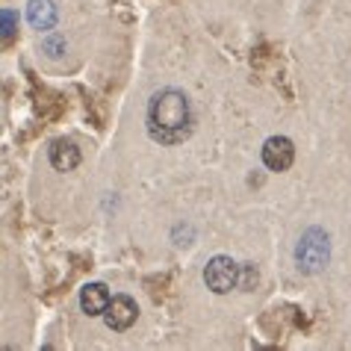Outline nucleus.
<instances>
[{
    "mask_svg": "<svg viewBox=\"0 0 351 351\" xmlns=\"http://www.w3.org/2000/svg\"><path fill=\"white\" fill-rule=\"evenodd\" d=\"M27 18H30V24L36 27V30H51V27L56 24V18H60V12H56L53 0H30Z\"/></svg>",
    "mask_w": 351,
    "mask_h": 351,
    "instance_id": "nucleus-8",
    "label": "nucleus"
},
{
    "mask_svg": "<svg viewBox=\"0 0 351 351\" xmlns=\"http://www.w3.org/2000/svg\"><path fill=\"white\" fill-rule=\"evenodd\" d=\"M195 124L189 97L178 89H162L148 104V133L160 145H178L189 139Z\"/></svg>",
    "mask_w": 351,
    "mask_h": 351,
    "instance_id": "nucleus-1",
    "label": "nucleus"
},
{
    "mask_svg": "<svg viewBox=\"0 0 351 351\" xmlns=\"http://www.w3.org/2000/svg\"><path fill=\"white\" fill-rule=\"evenodd\" d=\"M110 301H112V295L104 284H86L80 289V307H83V313H89V316H104Z\"/></svg>",
    "mask_w": 351,
    "mask_h": 351,
    "instance_id": "nucleus-6",
    "label": "nucleus"
},
{
    "mask_svg": "<svg viewBox=\"0 0 351 351\" xmlns=\"http://www.w3.org/2000/svg\"><path fill=\"white\" fill-rule=\"evenodd\" d=\"M51 165L56 171H71L80 165V148L68 139H60L51 145Z\"/></svg>",
    "mask_w": 351,
    "mask_h": 351,
    "instance_id": "nucleus-7",
    "label": "nucleus"
},
{
    "mask_svg": "<svg viewBox=\"0 0 351 351\" xmlns=\"http://www.w3.org/2000/svg\"><path fill=\"white\" fill-rule=\"evenodd\" d=\"M292 160H295V145L287 136H271V139L263 145V165L269 171H287Z\"/></svg>",
    "mask_w": 351,
    "mask_h": 351,
    "instance_id": "nucleus-4",
    "label": "nucleus"
},
{
    "mask_svg": "<svg viewBox=\"0 0 351 351\" xmlns=\"http://www.w3.org/2000/svg\"><path fill=\"white\" fill-rule=\"evenodd\" d=\"M136 316H139V307H136V301L130 295H115L110 301V307H106V328H112V330H128Z\"/></svg>",
    "mask_w": 351,
    "mask_h": 351,
    "instance_id": "nucleus-5",
    "label": "nucleus"
},
{
    "mask_svg": "<svg viewBox=\"0 0 351 351\" xmlns=\"http://www.w3.org/2000/svg\"><path fill=\"white\" fill-rule=\"evenodd\" d=\"M0 21H3V38H9L12 36V12L3 9V12H0Z\"/></svg>",
    "mask_w": 351,
    "mask_h": 351,
    "instance_id": "nucleus-9",
    "label": "nucleus"
},
{
    "mask_svg": "<svg viewBox=\"0 0 351 351\" xmlns=\"http://www.w3.org/2000/svg\"><path fill=\"white\" fill-rule=\"evenodd\" d=\"M204 284L216 292V295H224V292L237 289L242 284V266L224 254L213 257L207 263V269H204Z\"/></svg>",
    "mask_w": 351,
    "mask_h": 351,
    "instance_id": "nucleus-3",
    "label": "nucleus"
},
{
    "mask_svg": "<svg viewBox=\"0 0 351 351\" xmlns=\"http://www.w3.org/2000/svg\"><path fill=\"white\" fill-rule=\"evenodd\" d=\"M328 257H330L328 233L319 230V228H310L304 237L298 239V245H295L298 269H304V271H319V269L328 263Z\"/></svg>",
    "mask_w": 351,
    "mask_h": 351,
    "instance_id": "nucleus-2",
    "label": "nucleus"
}]
</instances>
